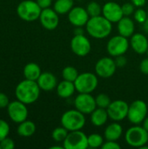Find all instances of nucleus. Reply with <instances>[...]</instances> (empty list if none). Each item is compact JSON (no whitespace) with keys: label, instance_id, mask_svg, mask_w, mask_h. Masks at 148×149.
<instances>
[{"label":"nucleus","instance_id":"f257e3e1","mask_svg":"<svg viewBox=\"0 0 148 149\" xmlns=\"http://www.w3.org/2000/svg\"><path fill=\"white\" fill-rule=\"evenodd\" d=\"M40 90L41 89L37 81L25 79L17 86L15 89V95L19 101L25 105H30L38 100Z\"/></svg>","mask_w":148,"mask_h":149},{"label":"nucleus","instance_id":"f03ea898","mask_svg":"<svg viewBox=\"0 0 148 149\" xmlns=\"http://www.w3.org/2000/svg\"><path fill=\"white\" fill-rule=\"evenodd\" d=\"M85 29L92 38L96 39H103L111 34L113 30V23L101 15L92 17L89 18L85 25Z\"/></svg>","mask_w":148,"mask_h":149},{"label":"nucleus","instance_id":"7ed1b4c3","mask_svg":"<svg viewBox=\"0 0 148 149\" xmlns=\"http://www.w3.org/2000/svg\"><path fill=\"white\" fill-rule=\"evenodd\" d=\"M61 125L69 132L81 130L85 125V114L77 109L69 110L61 116Z\"/></svg>","mask_w":148,"mask_h":149},{"label":"nucleus","instance_id":"20e7f679","mask_svg":"<svg viewBox=\"0 0 148 149\" xmlns=\"http://www.w3.org/2000/svg\"><path fill=\"white\" fill-rule=\"evenodd\" d=\"M41 11L42 9L38 4L37 1L35 2L32 0L22 1L17 8V13L18 17L27 22H31L38 19Z\"/></svg>","mask_w":148,"mask_h":149},{"label":"nucleus","instance_id":"39448f33","mask_svg":"<svg viewBox=\"0 0 148 149\" xmlns=\"http://www.w3.org/2000/svg\"><path fill=\"white\" fill-rule=\"evenodd\" d=\"M125 140L129 146L140 148L148 142V132L143 127L136 125L128 128L125 134Z\"/></svg>","mask_w":148,"mask_h":149},{"label":"nucleus","instance_id":"423d86ee","mask_svg":"<svg viewBox=\"0 0 148 149\" xmlns=\"http://www.w3.org/2000/svg\"><path fill=\"white\" fill-rule=\"evenodd\" d=\"M99 79L97 74L92 72H84L79 74L74 81L76 91L79 93H92L98 86Z\"/></svg>","mask_w":148,"mask_h":149},{"label":"nucleus","instance_id":"0eeeda50","mask_svg":"<svg viewBox=\"0 0 148 149\" xmlns=\"http://www.w3.org/2000/svg\"><path fill=\"white\" fill-rule=\"evenodd\" d=\"M147 105L144 100H134L128 108L127 119L133 125H140L147 118Z\"/></svg>","mask_w":148,"mask_h":149},{"label":"nucleus","instance_id":"6e6552de","mask_svg":"<svg viewBox=\"0 0 148 149\" xmlns=\"http://www.w3.org/2000/svg\"><path fill=\"white\" fill-rule=\"evenodd\" d=\"M65 149H86L88 146V136L81 130L69 132L67 137L63 141Z\"/></svg>","mask_w":148,"mask_h":149},{"label":"nucleus","instance_id":"1a4fd4ad","mask_svg":"<svg viewBox=\"0 0 148 149\" xmlns=\"http://www.w3.org/2000/svg\"><path fill=\"white\" fill-rule=\"evenodd\" d=\"M130 46V42L127 38L121 35H117L111 38L107 43V52L112 57H119L124 55Z\"/></svg>","mask_w":148,"mask_h":149},{"label":"nucleus","instance_id":"9d476101","mask_svg":"<svg viewBox=\"0 0 148 149\" xmlns=\"http://www.w3.org/2000/svg\"><path fill=\"white\" fill-rule=\"evenodd\" d=\"M128 108L129 105L126 101L122 100H117L112 101L106 110L111 120L114 121H121L127 117Z\"/></svg>","mask_w":148,"mask_h":149},{"label":"nucleus","instance_id":"9b49d317","mask_svg":"<svg viewBox=\"0 0 148 149\" xmlns=\"http://www.w3.org/2000/svg\"><path fill=\"white\" fill-rule=\"evenodd\" d=\"M10 119L15 123H21L27 120L28 109L24 103L17 100L10 102L7 107Z\"/></svg>","mask_w":148,"mask_h":149},{"label":"nucleus","instance_id":"f8f14e48","mask_svg":"<svg viewBox=\"0 0 148 149\" xmlns=\"http://www.w3.org/2000/svg\"><path fill=\"white\" fill-rule=\"evenodd\" d=\"M74 106L84 114H91L97 108L95 98L91 93H79L74 100Z\"/></svg>","mask_w":148,"mask_h":149},{"label":"nucleus","instance_id":"ddd939ff","mask_svg":"<svg viewBox=\"0 0 148 149\" xmlns=\"http://www.w3.org/2000/svg\"><path fill=\"white\" fill-rule=\"evenodd\" d=\"M117 65L115 60L109 57H104L100 58L95 65V72L96 74L104 79L112 77L116 72Z\"/></svg>","mask_w":148,"mask_h":149},{"label":"nucleus","instance_id":"4468645a","mask_svg":"<svg viewBox=\"0 0 148 149\" xmlns=\"http://www.w3.org/2000/svg\"><path fill=\"white\" fill-rule=\"evenodd\" d=\"M71 49L77 56L85 57L91 52V42L85 35H74L71 40Z\"/></svg>","mask_w":148,"mask_h":149},{"label":"nucleus","instance_id":"2eb2a0df","mask_svg":"<svg viewBox=\"0 0 148 149\" xmlns=\"http://www.w3.org/2000/svg\"><path fill=\"white\" fill-rule=\"evenodd\" d=\"M89 18L90 16L86 9L80 6L73 7L68 13V20L75 27H83L86 25Z\"/></svg>","mask_w":148,"mask_h":149},{"label":"nucleus","instance_id":"dca6fc26","mask_svg":"<svg viewBox=\"0 0 148 149\" xmlns=\"http://www.w3.org/2000/svg\"><path fill=\"white\" fill-rule=\"evenodd\" d=\"M39 20L42 26L49 31L56 29L59 23L58 14L54 10V9H51L50 7L42 10Z\"/></svg>","mask_w":148,"mask_h":149},{"label":"nucleus","instance_id":"f3484780","mask_svg":"<svg viewBox=\"0 0 148 149\" xmlns=\"http://www.w3.org/2000/svg\"><path fill=\"white\" fill-rule=\"evenodd\" d=\"M103 16L111 23H118L123 17L122 7L115 2H107L102 7Z\"/></svg>","mask_w":148,"mask_h":149},{"label":"nucleus","instance_id":"a211bd4d","mask_svg":"<svg viewBox=\"0 0 148 149\" xmlns=\"http://www.w3.org/2000/svg\"><path fill=\"white\" fill-rule=\"evenodd\" d=\"M130 45L133 50L138 54H145L148 50L147 38L142 33H134L131 37Z\"/></svg>","mask_w":148,"mask_h":149},{"label":"nucleus","instance_id":"6ab92c4d","mask_svg":"<svg viewBox=\"0 0 148 149\" xmlns=\"http://www.w3.org/2000/svg\"><path fill=\"white\" fill-rule=\"evenodd\" d=\"M37 83L39 86L41 90H44L46 92L53 90L58 86L57 78L51 72H42L39 78L38 79Z\"/></svg>","mask_w":148,"mask_h":149},{"label":"nucleus","instance_id":"aec40b11","mask_svg":"<svg viewBox=\"0 0 148 149\" xmlns=\"http://www.w3.org/2000/svg\"><path fill=\"white\" fill-rule=\"evenodd\" d=\"M117 24H118L117 25L118 31L120 35L126 38H130L134 34V30H135L134 22L129 17L124 16Z\"/></svg>","mask_w":148,"mask_h":149},{"label":"nucleus","instance_id":"412c9836","mask_svg":"<svg viewBox=\"0 0 148 149\" xmlns=\"http://www.w3.org/2000/svg\"><path fill=\"white\" fill-rule=\"evenodd\" d=\"M123 134V128L120 123L113 122L106 127L105 130V138L106 141H117Z\"/></svg>","mask_w":148,"mask_h":149},{"label":"nucleus","instance_id":"4be33fe9","mask_svg":"<svg viewBox=\"0 0 148 149\" xmlns=\"http://www.w3.org/2000/svg\"><path fill=\"white\" fill-rule=\"evenodd\" d=\"M57 93L60 98L67 99L71 97L76 91L74 82L64 79L57 86Z\"/></svg>","mask_w":148,"mask_h":149},{"label":"nucleus","instance_id":"5701e85b","mask_svg":"<svg viewBox=\"0 0 148 149\" xmlns=\"http://www.w3.org/2000/svg\"><path fill=\"white\" fill-rule=\"evenodd\" d=\"M108 113L106 109L97 107L91 113V121L95 127H102L105 125L108 120Z\"/></svg>","mask_w":148,"mask_h":149},{"label":"nucleus","instance_id":"b1692460","mask_svg":"<svg viewBox=\"0 0 148 149\" xmlns=\"http://www.w3.org/2000/svg\"><path fill=\"white\" fill-rule=\"evenodd\" d=\"M41 73V69L36 63H29L24 68V76L26 79L37 81Z\"/></svg>","mask_w":148,"mask_h":149},{"label":"nucleus","instance_id":"393cba45","mask_svg":"<svg viewBox=\"0 0 148 149\" xmlns=\"http://www.w3.org/2000/svg\"><path fill=\"white\" fill-rule=\"evenodd\" d=\"M36 132V125L31 120H24L19 123L17 134L22 137H31Z\"/></svg>","mask_w":148,"mask_h":149},{"label":"nucleus","instance_id":"a878e982","mask_svg":"<svg viewBox=\"0 0 148 149\" xmlns=\"http://www.w3.org/2000/svg\"><path fill=\"white\" fill-rule=\"evenodd\" d=\"M73 8V0H57L54 3L53 9L58 14H66Z\"/></svg>","mask_w":148,"mask_h":149},{"label":"nucleus","instance_id":"bb28decb","mask_svg":"<svg viewBox=\"0 0 148 149\" xmlns=\"http://www.w3.org/2000/svg\"><path fill=\"white\" fill-rule=\"evenodd\" d=\"M79 72L78 70L73 67V66H66L63 69L62 71V77L65 80H68V81H72V82H74L76 80V79L78 78L79 76Z\"/></svg>","mask_w":148,"mask_h":149},{"label":"nucleus","instance_id":"cd10ccee","mask_svg":"<svg viewBox=\"0 0 148 149\" xmlns=\"http://www.w3.org/2000/svg\"><path fill=\"white\" fill-rule=\"evenodd\" d=\"M68 134H69V131L62 126V127H56L52 131L51 137L57 142H63L65 140V138L67 137Z\"/></svg>","mask_w":148,"mask_h":149},{"label":"nucleus","instance_id":"c85d7f7f","mask_svg":"<svg viewBox=\"0 0 148 149\" xmlns=\"http://www.w3.org/2000/svg\"><path fill=\"white\" fill-rule=\"evenodd\" d=\"M104 143L103 137L99 134H92L88 136V146L92 148H101Z\"/></svg>","mask_w":148,"mask_h":149},{"label":"nucleus","instance_id":"c756f323","mask_svg":"<svg viewBox=\"0 0 148 149\" xmlns=\"http://www.w3.org/2000/svg\"><path fill=\"white\" fill-rule=\"evenodd\" d=\"M86 10L90 16V17H97V16H100L102 13V8L101 6L95 1L90 2L87 4L86 7Z\"/></svg>","mask_w":148,"mask_h":149},{"label":"nucleus","instance_id":"7c9ffc66","mask_svg":"<svg viewBox=\"0 0 148 149\" xmlns=\"http://www.w3.org/2000/svg\"><path fill=\"white\" fill-rule=\"evenodd\" d=\"M95 100H96L97 107L104 108V109H107V107H109V105L112 102L109 96L106 93H99L95 98Z\"/></svg>","mask_w":148,"mask_h":149},{"label":"nucleus","instance_id":"2f4dec72","mask_svg":"<svg viewBox=\"0 0 148 149\" xmlns=\"http://www.w3.org/2000/svg\"><path fill=\"white\" fill-rule=\"evenodd\" d=\"M133 17L137 23L143 24L148 18L147 11H146L144 9H142V7L138 8L137 10H135V11L133 13Z\"/></svg>","mask_w":148,"mask_h":149},{"label":"nucleus","instance_id":"473e14b6","mask_svg":"<svg viewBox=\"0 0 148 149\" xmlns=\"http://www.w3.org/2000/svg\"><path fill=\"white\" fill-rule=\"evenodd\" d=\"M10 133V126L3 120H0V141L5 139Z\"/></svg>","mask_w":148,"mask_h":149},{"label":"nucleus","instance_id":"72a5a7b5","mask_svg":"<svg viewBox=\"0 0 148 149\" xmlns=\"http://www.w3.org/2000/svg\"><path fill=\"white\" fill-rule=\"evenodd\" d=\"M121 7H122V11H123L124 16H126V17L131 16L135 11V9H134L135 6L133 5V3H126Z\"/></svg>","mask_w":148,"mask_h":149},{"label":"nucleus","instance_id":"f704fd0d","mask_svg":"<svg viewBox=\"0 0 148 149\" xmlns=\"http://www.w3.org/2000/svg\"><path fill=\"white\" fill-rule=\"evenodd\" d=\"M0 146L1 149H13L15 148V143L11 139L6 137L2 141H0Z\"/></svg>","mask_w":148,"mask_h":149},{"label":"nucleus","instance_id":"c9c22d12","mask_svg":"<svg viewBox=\"0 0 148 149\" xmlns=\"http://www.w3.org/2000/svg\"><path fill=\"white\" fill-rule=\"evenodd\" d=\"M102 149H120L121 147L120 145L114 141H106V142H104L102 147Z\"/></svg>","mask_w":148,"mask_h":149},{"label":"nucleus","instance_id":"e433bc0d","mask_svg":"<svg viewBox=\"0 0 148 149\" xmlns=\"http://www.w3.org/2000/svg\"><path fill=\"white\" fill-rule=\"evenodd\" d=\"M9 104L10 102H9V98L7 97V95L4 94L3 93H0V109L7 107Z\"/></svg>","mask_w":148,"mask_h":149},{"label":"nucleus","instance_id":"4c0bfd02","mask_svg":"<svg viewBox=\"0 0 148 149\" xmlns=\"http://www.w3.org/2000/svg\"><path fill=\"white\" fill-rule=\"evenodd\" d=\"M140 70L142 73L148 75V57L144 58L140 64Z\"/></svg>","mask_w":148,"mask_h":149},{"label":"nucleus","instance_id":"58836bf2","mask_svg":"<svg viewBox=\"0 0 148 149\" xmlns=\"http://www.w3.org/2000/svg\"><path fill=\"white\" fill-rule=\"evenodd\" d=\"M37 3L40 6V8L43 10L45 8H49L52 3V0H37Z\"/></svg>","mask_w":148,"mask_h":149},{"label":"nucleus","instance_id":"ea45409f","mask_svg":"<svg viewBox=\"0 0 148 149\" xmlns=\"http://www.w3.org/2000/svg\"><path fill=\"white\" fill-rule=\"evenodd\" d=\"M115 63H116L117 66L123 67V66L126 64V58H124V57H123V55H121V56L116 57Z\"/></svg>","mask_w":148,"mask_h":149},{"label":"nucleus","instance_id":"a19ab883","mask_svg":"<svg viewBox=\"0 0 148 149\" xmlns=\"http://www.w3.org/2000/svg\"><path fill=\"white\" fill-rule=\"evenodd\" d=\"M146 2L147 0H132V3H133V5L138 8L143 7L146 4Z\"/></svg>","mask_w":148,"mask_h":149},{"label":"nucleus","instance_id":"79ce46f5","mask_svg":"<svg viewBox=\"0 0 148 149\" xmlns=\"http://www.w3.org/2000/svg\"><path fill=\"white\" fill-rule=\"evenodd\" d=\"M74 35H84V30L82 27H76L74 30Z\"/></svg>","mask_w":148,"mask_h":149},{"label":"nucleus","instance_id":"37998d69","mask_svg":"<svg viewBox=\"0 0 148 149\" xmlns=\"http://www.w3.org/2000/svg\"><path fill=\"white\" fill-rule=\"evenodd\" d=\"M142 123H143V127L148 132V117H147V118L144 120V121H143Z\"/></svg>","mask_w":148,"mask_h":149},{"label":"nucleus","instance_id":"c03bdc74","mask_svg":"<svg viewBox=\"0 0 148 149\" xmlns=\"http://www.w3.org/2000/svg\"><path fill=\"white\" fill-rule=\"evenodd\" d=\"M142 24H143V29H144V31H145L147 33H148V18L145 21V23H143Z\"/></svg>","mask_w":148,"mask_h":149},{"label":"nucleus","instance_id":"a18cd8bd","mask_svg":"<svg viewBox=\"0 0 148 149\" xmlns=\"http://www.w3.org/2000/svg\"><path fill=\"white\" fill-rule=\"evenodd\" d=\"M51 149H64V147H59V146H53V147H51Z\"/></svg>","mask_w":148,"mask_h":149},{"label":"nucleus","instance_id":"49530a36","mask_svg":"<svg viewBox=\"0 0 148 149\" xmlns=\"http://www.w3.org/2000/svg\"><path fill=\"white\" fill-rule=\"evenodd\" d=\"M147 57H148V50H147Z\"/></svg>","mask_w":148,"mask_h":149},{"label":"nucleus","instance_id":"de8ad7c7","mask_svg":"<svg viewBox=\"0 0 148 149\" xmlns=\"http://www.w3.org/2000/svg\"><path fill=\"white\" fill-rule=\"evenodd\" d=\"M0 149H1V146H0Z\"/></svg>","mask_w":148,"mask_h":149},{"label":"nucleus","instance_id":"09e8293b","mask_svg":"<svg viewBox=\"0 0 148 149\" xmlns=\"http://www.w3.org/2000/svg\"><path fill=\"white\" fill-rule=\"evenodd\" d=\"M147 13H148V10H147Z\"/></svg>","mask_w":148,"mask_h":149}]
</instances>
